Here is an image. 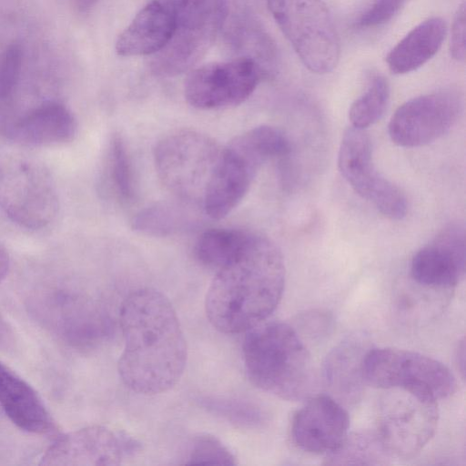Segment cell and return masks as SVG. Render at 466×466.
I'll return each mask as SVG.
<instances>
[{
    "label": "cell",
    "mask_w": 466,
    "mask_h": 466,
    "mask_svg": "<svg viewBox=\"0 0 466 466\" xmlns=\"http://www.w3.org/2000/svg\"><path fill=\"white\" fill-rule=\"evenodd\" d=\"M119 320L124 350L117 370L122 382L142 395L170 390L184 372L187 351L169 299L154 289L134 290L121 305Z\"/></svg>",
    "instance_id": "cell-1"
},
{
    "label": "cell",
    "mask_w": 466,
    "mask_h": 466,
    "mask_svg": "<svg viewBox=\"0 0 466 466\" xmlns=\"http://www.w3.org/2000/svg\"><path fill=\"white\" fill-rule=\"evenodd\" d=\"M285 276L279 247L269 238L250 232L241 249L217 269L206 295L207 318L223 333L250 329L279 305Z\"/></svg>",
    "instance_id": "cell-2"
},
{
    "label": "cell",
    "mask_w": 466,
    "mask_h": 466,
    "mask_svg": "<svg viewBox=\"0 0 466 466\" xmlns=\"http://www.w3.org/2000/svg\"><path fill=\"white\" fill-rule=\"evenodd\" d=\"M242 351L248 378L258 389L292 401L310 395L314 387L311 357L290 325L259 323L247 330Z\"/></svg>",
    "instance_id": "cell-3"
},
{
    "label": "cell",
    "mask_w": 466,
    "mask_h": 466,
    "mask_svg": "<svg viewBox=\"0 0 466 466\" xmlns=\"http://www.w3.org/2000/svg\"><path fill=\"white\" fill-rule=\"evenodd\" d=\"M289 151L286 136L271 126H258L235 137L221 148L206 187L205 215L212 219L228 216L248 192L261 166Z\"/></svg>",
    "instance_id": "cell-4"
},
{
    "label": "cell",
    "mask_w": 466,
    "mask_h": 466,
    "mask_svg": "<svg viewBox=\"0 0 466 466\" xmlns=\"http://www.w3.org/2000/svg\"><path fill=\"white\" fill-rule=\"evenodd\" d=\"M60 208L56 182L37 157L15 148H0V209L13 223L41 230Z\"/></svg>",
    "instance_id": "cell-5"
},
{
    "label": "cell",
    "mask_w": 466,
    "mask_h": 466,
    "mask_svg": "<svg viewBox=\"0 0 466 466\" xmlns=\"http://www.w3.org/2000/svg\"><path fill=\"white\" fill-rule=\"evenodd\" d=\"M221 148L205 133L180 129L163 137L153 157L161 183L175 198L202 206V199Z\"/></svg>",
    "instance_id": "cell-6"
},
{
    "label": "cell",
    "mask_w": 466,
    "mask_h": 466,
    "mask_svg": "<svg viewBox=\"0 0 466 466\" xmlns=\"http://www.w3.org/2000/svg\"><path fill=\"white\" fill-rule=\"evenodd\" d=\"M268 10L302 64L315 74L337 66L340 45L324 0H267Z\"/></svg>",
    "instance_id": "cell-7"
},
{
    "label": "cell",
    "mask_w": 466,
    "mask_h": 466,
    "mask_svg": "<svg viewBox=\"0 0 466 466\" xmlns=\"http://www.w3.org/2000/svg\"><path fill=\"white\" fill-rule=\"evenodd\" d=\"M364 379L378 389H401L437 401L457 388L453 373L441 361L395 348L370 349L364 360Z\"/></svg>",
    "instance_id": "cell-8"
},
{
    "label": "cell",
    "mask_w": 466,
    "mask_h": 466,
    "mask_svg": "<svg viewBox=\"0 0 466 466\" xmlns=\"http://www.w3.org/2000/svg\"><path fill=\"white\" fill-rule=\"evenodd\" d=\"M176 28L169 42L155 54L151 71L173 76L189 70L206 54L226 15L225 0H172Z\"/></svg>",
    "instance_id": "cell-9"
},
{
    "label": "cell",
    "mask_w": 466,
    "mask_h": 466,
    "mask_svg": "<svg viewBox=\"0 0 466 466\" xmlns=\"http://www.w3.org/2000/svg\"><path fill=\"white\" fill-rule=\"evenodd\" d=\"M380 400L377 431L393 458L419 453L434 435L437 400L401 389H390Z\"/></svg>",
    "instance_id": "cell-10"
},
{
    "label": "cell",
    "mask_w": 466,
    "mask_h": 466,
    "mask_svg": "<svg viewBox=\"0 0 466 466\" xmlns=\"http://www.w3.org/2000/svg\"><path fill=\"white\" fill-rule=\"evenodd\" d=\"M341 176L361 198L385 217L399 220L408 210L403 192L375 168L372 144L365 129L350 127L344 132L338 156Z\"/></svg>",
    "instance_id": "cell-11"
},
{
    "label": "cell",
    "mask_w": 466,
    "mask_h": 466,
    "mask_svg": "<svg viewBox=\"0 0 466 466\" xmlns=\"http://www.w3.org/2000/svg\"><path fill=\"white\" fill-rule=\"evenodd\" d=\"M262 77L260 67L248 57L211 63L191 70L184 95L191 106L202 110L236 106L252 95Z\"/></svg>",
    "instance_id": "cell-12"
},
{
    "label": "cell",
    "mask_w": 466,
    "mask_h": 466,
    "mask_svg": "<svg viewBox=\"0 0 466 466\" xmlns=\"http://www.w3.org/2000/svg\"><path fill=\"white\" fill-rule=\"evenodd\" d=\"M141 443L124 431L92 425L58 437L41 457V465H119L136 457Z\"/></svg>",
    "instance_id": "cell-13"
},
{
    "label": "cell",
    "mask_w": 466,
    "mask_h": 466,
    "mask_svg": "<svg viewBox=\"0 0 466 466\" xmlns=\"http://www.w3.org/2000/svg\"><path fill=\"white\" fill-rule=\"evenodd\" d=\"M461 112V101L452 92L422 95L402 104L389 123L391 141L402 147L428 145L456 123Z\"/></svg>",
    "instance_id": "cell-14"
},
{
    "label": "cell",
    "mask_w": 466,
    "mask_h": 466,
    "mask_svg": "<svg viewBox=\"0 0 466 466\" xmlns=\"http://www.w3.org/2000/svg\"><path fill=\"white\" fill-rule=\"evenodd\" d=\"M0 132L19 146L55 147L74 140L77 121L65 104L46 100L2 121Z\"/></svg>",
    "instance_id": "cell-15"
},
{
    "label": "cell",
    "mask_w": 466,
    "mask_h": 466,
    "mask_svg": "<svg viewBox=\"0 0 466 466\" xmlns=\"http://www.w3.org/2000/svg\"><path fill=\"white\" fill-rule=\"evenodd\" d=\"M465 275V232L461 225L445 228L412 258L410 276L422 287L450 290Z\"/></svg>",
    "instance_id": "cell-16"
},
{
    "label": "cell",
    "mask_w": 466,
    "mask_h": 466,
    "mask_svg": "<svg viewBox=\"0 0 466 466\" xmlns=\"http://www.w3.org/2000/svg\"><path fill=\"white\" fill-rule=\"evenodd\" d=\"M349 426V414L343 405L330 395H318L294 414L291 438L303 451L327 455L348 434Z\"/></svg>",
    "instance_id": "cell-17"
},
{
    "label": "cell",
    "mask_w": 466,
    "mask_h": 466,
    "mask_svg": "<svg viewBox=\"0 0 466 466\" xmlns=\"http://www.w3.org/2000/svg\"><path fill=\"white\" fill-rule=\"evenodd\" d=\"M371 349L363 334H352L341 340L327 355L323 380L331 396L344 405L356 403L366 384L364 360Z\"/></svg>",
    "instance_id": "cell-18"
},
{
    "label": "cell",
    "mask_w": 466,
    "mask_h": 466,
    "mask_svg": "<svg viewBox=\"0 0 466 466\" xmlns=\"http://www.w3.org/2000/svg\"><path fill=\"white\" fill-rule=\"evenodd\" d=\"M176 28L172 0H151L119 35L116 51L122 56L155 55L169 42Z\"/></svg>",
    "instance_id": "cell-19"
},
{
    "label": "cell",
    "mask_w": 466,
    "mask_h": 466,
    "mask_svg": "<svg viewBox=\"0 0 466 466\" xmlns=\"http://www.w3.org/2000/svg\"><path fill=\"white\" fill-rule=\"evenodd\" d=\"M0 406L19 429L35 434L56 431V424L37 392L0 361Z\"/></svg>",
    "instance_id": "cell-20"
},
{
    "label": "cell",
    "mask_w": 466,
    "mask_h": 466,
    "mask_svg": "<svg viewBox=\"0 0 466 466\" xmlns=\"http://www.w3.org/2000/svg\"><path fill=\"white\" fill-rule=\"evenodd\" d=\"M446 24L441 17L429 18L410 30L388 54L391 73L412 72L431 59L442 46Z\"/></svg>",
    "instance_id": "cell-21"
},
{
    "label": "cell",
    "mask_w": 466,
    "mask_h": 466,
    "mask_svg": "<svg viewBox=\"0 0 466 466\" xmlns=\"http://www.w3.org/2000/svg\"><path fill=\"white\" fill-rule=\"evenodd\" d=\"M200 208L203 209L200 204L177 198L160 201L140 210L132 219V228L151 237L185 232L201 220Z\"/></svg>",
    "instance_id": "cell-22"
},
{
    "label": "cell",
    "mask_w": 466,
    "mask_h": 466,
    "mask_svg": "<svg viewBox=\"0 0 466 466\" xmlns=\"http://www.w3.org/2000/svg\"><path fill=\"white\" fill-rule=\"evenodd\" d=\"M62 331L79 346H94L108 334L110 321L105 311L82 298H62Z\"/></svg>",
    "instance_id": "cell-23"
},
{
    "label": "cell",
    "mask_w": 466,
    "mask_h": 466,
    "mask_svg": "<svg viewBox=\"0 0 466 466\" xmlns=\"http://www.w3.org/2000/svg\"><path fill=\"white\" fill-rule=\"evenodd\" d=\"M393 457L377 431L349 433L326 455L328 465H384Z\"/></svg>",
    "instance_id": "cell-24"
},
{
    "label": "cell",
    "mask_w": 466,
    "mask_h": 466,
    "mask_svg": "<svg viewBox=\"0 0 466 466\" xmlns=\"http://www.w3.org/2000/svg\"><path fill=\"white\" fill-rule=\"evenodd\" d=\"M249 234L234 228L206 230L196 242V258L204 266L218 269L241 249Z\"/></svg>",
    "instance_id": "cell-25"
},
{
    "label": "cell",
    "mask_w": 466,
    "mask_h": 466,
    "mask_svg": "<svg viewBox=\"0 0 466 466\" xmlns=\"http://www.w3.org/2000/svg\"><path fill=\"white\" fill-rule=\"evenodd\" d=\"M232 29V43L244 52L242 56L255 61L264 76L272 74L277 66L276 49L260 26L253 20L240 18Z\"/></svg>",
    "instance_id": "cell-26"
},
{
    "label": "cell",
    "mask_w": 466,
    "mask_h": 466,
    "mask_svg": "<svg viewBox=\"0 0 466 466\" xmlns=\"http://www.w3.org/2000/svg\"><path fill=\"white\" fill-rule=\"evenodd\" d=\"M106 179L109 189L121 203H130L136 195L132 163L123 137L112 135L106 157Z\"/></svg>",
    "instance_id": "cell-27"
},
{
    "label": "cell",
    "mask_w": 466,
    "mask_h": 466,
    "mask_svg": "<svg viewBox=\"0 0 466 466\" xmlns=\"http://www.w3.org/2000/svg\"><path fill=\"white\" fill-rule=\"evenodd\" d=\"M390 97L387 79L375 75L368 84L364 93L351 105L349 118L351 126L365 129L377 122L384 114Z\"/></svg>",
    "instance_id": "cell-28"
},
{
    "label": "cell",
    "mask_w": 466,
    "mask_h": 466,
    "mask_svg": "<svg viewBox=\"0 0 466 466\" xmlns=\"http://www.w3.org/2000/svg\"><path fill=\"white\" fill-rule=\"evenodd\" d=\"M201 405L212 414L243 428H258L266 422V414L257 404L245 400L205 397Z\"/></svg>",
    "instance_id": "cell-29"
},
{
    "label": "cell",
    "mask_w": 466,
    "mask_h": 466,
    "mask_svg": "<svg viewBox=\"0 0 466 466\" xmlns=\"http://www.w3.org/2000/svg\"><path fill=\"white\" fill-rule=\"evenodd\" d=\"M24 50L19 43L8 45L0 56V116L8 108L20 83Z\"/></svg>",
    "instance_id": "cell-30"
},
{
    "label": "cell",
    "mask_w": 466,
    "mask_h": 466,
    "mask_svg": "<svg viewBox=\"0 0 466 466\" xmlns=\"http://www.w3.org/2000/svg\"><path fill=\"white\" fill-rule=\"evenodd\" d=\"M185 464L236 465V458L218 438L200 434L188 443L184 457Z\"/></svg>",
    "instance_id": "cell-31"
},
{
    "label": "cell",
    "mask_w": 466,
    "mask_h": 466,
    "mask_svg": "<svg viewBox=\"0 0 466 466\" xmlns=\"http://www.w3.org/2000/svg\"><path fill=\"white\" fill-rule=\"evenodd\" d=\"M409 0H372L355 25L360 29L381 26L390 22Z\"/></svg>",
    "instance_id": "cell-32"
},
{
    "label": "cell",
    "mask_w": 466,
    "mask_h": 466,
    "mask_svg": "<svg viewBox=\"0 0 466 466\" xmlns=\"http://www.w3.org/2000/svg\"><path fill=\"white\" fill-rule=\"evenodd\" d=\"M465 28H466V12L465 3L458 8L455 15L450 39V51L451 56L457 61L465 59Z\"/></svg>",
    "instance_id": "cell-33"
},
{
    "label": "cell",
    "mask_w": 466,
    "mask_h": 466,
    "mask_svg": "<svg viewBox=\"0 0 466 466\" xmlns=\"http://www.w3.org/2000/svg\"><path fill=\"white\" fill-rule=\"evenodd\" d=\"M13 341V332L0 315V348L7 349Z\"/></svg>",
    "instance_id": "cell-34"
},
{
    "label": "cell",
    "mask_w": 466,
    "mask_h": 466,
    "mask_svg": "<svg viewBox=\"0 0 466 466\" xmlns=\"http://www.w3.org/2000/svg\"><path fill=\"white\" fill-rule=\"evenodd\" d=\"M10 268V256L5 246L0 242V283L5 279Z\"/></svg>",
    "instance_id": "cell-35"
},
{
    "label": "cell",
    "mask_w": 466,
    "mask_h": 466,
    "mask_svg": "<svg viewBox=\"0 0 466 466\" xmlns=\"http://www.w3.org/2000/svg\"><path fill=\"white\" fill-rule=\"evenodd\" d=\"M98 0H72L75 9L80 14L88 13Z\"/></svg>",
    "instance_id": "cell-36"
},
{
    "label": "cell",
    "mask_w": 466,
    "mask_h": 466,
    "mask_svg": "<svg viewBox=\"0 0 466 466\" xmlns=\"http://www.w3.org/2000/svg\"><path fill=\"white\" fill-rule=\"evenodd\" d=\"M456 362L458 365L459 370L462 373V377L464 375V367H465V343L464 339H462L461 341L458 344V347L456 349Z\"/></svg>",
    "instance_id": "cell-37"
}]
</instances>
